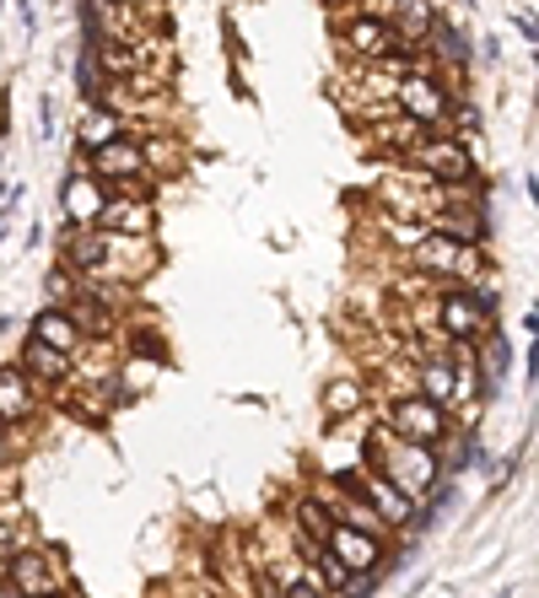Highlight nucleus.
Instances as JSON below:
<instances>
[{
    "mask_svg": "<svg viewBox=\"0 0 539 598\" xmlns=\"http://www.w3.org/2000/svg\"><path fill=\"white\" fill-rule=\"evenodd\" d=\"M362 469H372V474H383L389 485H400L410 502H426V496L448 480L437 448L404 442V437H394L383 421H372V432H362Z\"/></svg>",
    "mask_w": 539,
    "mask_h": 598,
    "instance_id": "obj_3",
    "label": "nucleus"
},
{
    "mask_svg": "<svg viewBox=\"0 0 539 598\" xmlns=\"http://www.w3.org/2000/svg\"><path fill=\"white\" fill-rule=\"evenodd\" d=\"M0 11H5V0H0Z\"/></svg>",
    "mask_w": 539,
    "mask_h": 598,
    "instance_id": "obj_29",
    "label": "nucleus"
},
{
    "mask_svg": "<svg viewBox=\"0 0 539 598\" xmlns=\"http://www.w3.org/2000/svg\"><path fill=\"white\" fill-rule=\"evenodd\" d=\"M38 415H44V389L16 361H0V426L5 432H33Z\"/></svg>",
    "mask_w": 539,
    "mask_h": 598,
    "instance_id": "obj_8",
    "label": "nucleus"
},
{
    "mask_svg": "<svg viewBox=\"0 0 539 598\" xmlns=\"http://www.w3.org/2000/svg\"><path fill=\"white\" fill-rule=\"evenodd\" d=\"M49 598H76V588H66V594H49Z\"/></svg>",
    "mask_w": 539,
    "mask_h": 598,
    "instance_id": "obj_28",
    "label": "nucleus"
},
{
    "mask_svg": "<svg viewBox=\"0 0 539 598\" xmlns=\"http://www.w3.org/2000/svg\"><path fill=\"white\" fill-rule=\"evenodd\" d=\"M103 199H108V189H103V184L87 173V162L76 157V168L60 179V216H66V227H98Z\"/></svg>",
    "mask_w": 539,
    "mask_h": 598,
    "instance_id": "obj_11",
    "label": "nucleus"
},
{
    "mask_svg": "<svg viewBox=\"0 0 539 598\" xmlns=\"http://www.w3.org/2000/svg\"><path fill=\"white\" fill-rule=\"evenodd\" d=\"M0 598H22V594H16V588H11V583H5V577H0Z\"/></svg>",
    "mask_w": 539,
    "mask_h": 598,
    "instance_id": "obj_27",
    "label": "nucleus"
},
{
    "mask_svg": "<svg viewBox=\"0 0 539 598\" xmlns=\"http://www.w3.org/2000/svg\"><path fill=\"white\" fill-rule=\"evenodd\" d=\"M66 313L76 319V330L87 334V340H108V345H114L119 330H125V313L108 308V302H98L92 291H76V297L66 302Z\"/></svg>",
    "mask_w": 539,
    "mask_h": 598,
    "instance_id": "obj_14",
    "label": "nucleus"
},
{
    "mask_svg": "<svg viewBox=\"0 0 539 598\" xmlns=\"http://www.w3.org/2000/svg\"><path fill=\"white\" fill-rule=\"evenodd\" d=\"M38 135H44V140L55 135V103H49V97H38Z\"/></svg>",
    "mask_w": 539,
    "mask_h": 598,
    "instance_id": "obj_22",
    "label": "nucleus"
},
{
    "mask_svg": "<svg viewBox=\"0 0 539 598\" xmlns=\"http://www.w3.org/2000/svg\"><path fill=\"white\" fill-rule=\"evenodd\" d=\"M22 544H33V529H27L22 507H16L11 496H0V561H5L11 550H22Z\"/></svg>",
    "mask_w": 539,
    "mask_h": 598,
    "instance_id": "obj_18",
    "label": "nucleus"
},
{
    "mask_svg": "<svg viewBox=\"0 0 539 598\" xmlns=\"http://www.w3.org/2000/svg\"><path fill=\"white\" fill-rule=\"evenodd\" d=\"M16 367L44 389V394H60V389H70L76 383V356H66V350H55V345H44V340H22L16 345Z\"/></svg>",
    "mask_w": 539,
    "mask_h": 598,
    "instance_id": "obj_10",
    "label": "nucleus"
},
{
    "mask_svg": "<svg viewBox=\"0 0 539 598\" xmlns=\"http://www.w3.org/2000/svg\"><path fill=\"white\" fill-rule=\"evenodd\" d=\"M513 22H518V38H524V44H535V22H529V16H518V11H513Z\"/></svg>",
    "mask_w": 539,
    "mask_h": 598,
    "instance_id": "obj_24",
    "label": "nucleus"
},
{
    "mask_svg": "<svg viewBox=\"0 0 539 598\" xmlns=\"http://www.w3.org/2000/svg\"><path fill=\"white\" fill-rule=\"evenodd\" d=\"M400 265L410 275H421L426 286H448V280H480L485 269V249L465 243V238H448V232H432L421 221L404 227V254Z\"/></svg>",
    "mask_w": 539,
    "mask_h": 598,
    "instance_id": "obj_4",
    "label": "nucleus"
},
{
    "mask_svg": "<svg viewBox=\"0 0 539 598\" xmlns=\"http://www.w3.org/2000/svg\"><path fill=\"white\" fill-rule=\"evenodd\" d=\"M76 291H81V275H76L70 265H60V260H55V265L44 269V302H49V308H66Z\"/></svg>",
    "mask_w": 539,
    "mask_h": 598,
    "instance_id": "obj_19",
    "label": "nucleus"
},
{
    "mask_svg": "<svg viewBox=\"0 0 539 598\" xmlns=\"http://www.w3.org/2000/svg\"><path fill=\"white\" fill-rule=\"evenodd\" d=\"M190 598H221V594H216V588L205 583V588H195V594H190Z\"/></svg>",
    "mask_w": 539,
    "mask_h": 598,
    "instance_id": "obj_26",
    "label": "nucleus"
},
{
    "mask_svg": "<svg viewBox=\"0 0 539 598\" xmlns=\"http://www.w3.org/2000/svg\"><path fill=\"white\" fill-rule=\"evenodd\" d=\"M16 453H22V432L0 426V469H16Z\"/></svg>",
    "mask_w": 539,
    "mask_h": 598,
    "instance_id": "obj_20",
    "label": "nucleus"
},
{
    "mask_svg": "<svg viewBox=\"0 0 539 598\" xmlns=\"http://www.w3.org/2000/svg\"><path fill=\"white\" fill-rule=\"evenodd\" d=\"M335 529V513H330V502L319 496V491H302L297 502H291V518H286V533H291V550L302 555V550H313V544H324Z\"/></svg>",
    "mask_w": 539,
    "mask_h": 598,
    "instance_id": "obj_13",
    "label": "nucleus"
},
{
    "mask_svg": "<svg viewBox=\"0 0 539 598\" xmlns=\"http://www.w3.org/2000/svg\"><path fill=\"white\" fill-rule=\"evenodd\" d=\"M372 404V389L362 383V378H335L330 389H324V415L330 421H345V415H362Z\"/></svg>",
    "mask_w": 539,
    "mask_h": 598,
    "instance_id": "obj_17",
    "label": "nucleus"
},
{
    "mask_svg": "<svg viewBox=\"0 0 539 598\" xmlns=\"http://www.w3.org/2000/svg\"><path fill=\"white\" fill-rule=\"evenodd\" d=\"M421 330L443 334L448 345L474 350L485 334L496 330V291L474 286V280H448V286H426L421 302Z\"/></svg>",
    "mask_w": 539,
    "mask_h": 598,
    "instance_id": "obj_2",
    "label": "nucleus"
},
{
    "mask_svg": "<svg viewBox=\"0 0 539 598\" xmlns=\"http://www.w3.org/2000/svg\"><path fill=\"white\" fill-rule=\"evenodd\" d=\"M60 265L92 280H114V286H146L157 275V238H119L103 227H66L60 232Z\"/></svg>",
    "mask_w": 539,
    "mask_h": 598,
    "instance_id": "obj_1",
    "label": "nucleus"
},
{
    "mask_svg": "<svg viewBox=\"0 0 539 598\" xmlns=\"http://www.w3.org/2000/svg\"><path fill=\"white\" fill-rule=\"evenodd\" d=\"M330 555H335L345 572H356V577H378V566H383V533L378 529H356V524H340L330 529Z\"/></svg>",
    "mask_w": 539,
    "mask_h": 598,
    "instance_id": "obj_9",
    "label": "nucleus"
},
{
    "mask_svg": "<svg viewBox=\"0 0 539 598\" xmlns=\"http://www.w3.org/2000/svg\"><path fill=\"white\" fill-rule=\"evenodd\" d=\"M400 168L404 179L415 184H474V151L465 135H448V130H426L415 146H404L400 157H389Z\"/></svg>",
    "mask_w": 539,
    "mask_h": 598,
    "instance_id": "obj_5",
    "label": "nucleus"
},
{
    "mask_svg": "<svg viewBox=\"0 0 539 598\" xmlns=\"http://www.w3.org/2000/svg\"><path fill=\"white\" fill-rule=\"evenodd\" d=\"M356 11H362V16H383V22H389L394 0H356Z\"/></svg>",
    "mask_w": 539,
    "mask_h": 598,
    "instance_id": "obj_23",
    "label": "nucleus"
},
{
    "mask_svg": "<svg viewBox=\"0 0 539 598\" xmlns=\"http://www.w3.org/2000/svg\"><path fill=\"white\" fill-rule=\"evenodd\" d=\"M5 583L22 598H49V594H66L70 588V572H66V561H60V550L22 544V550L5 555Z\"/></svg>",
    "mask_w": 539,
    "mask_h": 598,
    "instance_id": "obj_7",
    "label": "nucleus"
},
{
    "mask_svg": "<svg viewBox=\"0 0 539 598\" xmlns=\"http://www.w3.org/2000/svg\"><path fill=\"white\" fill-rule=\"evenodd\" d=\"M27 334L44 340V345H55V350H66V356H81V350H87V334L76 330V319H70L66 308H49V302L27 319Z\"/></svg>",
    "mask_w": 539,
    "mask_h": 598,
    "instance_id": "obj_15",
    "label": "nucleus"
},
{
    "mask_svg": "<svg viewBox=\"0 0 539 598\" xmlns=\"http://www.w3.org/2000/svg\"><path fill=\"white\" fill-rule=\"evenodd\" d=\"M108 5H130V11H140V5H162V0H108Z\"/></svg>",
    "mask_w": 539,
    "mask_h": 598,
    "instance_id": "obj_25",
    "label": "nucleus"
},
{
    "mask_svg": "<svg viewBox=\"0 0 539 598\" xmlns=\"http://www.w3.org/2000/svg\"><path fill=\"white\" fill-rule=\"evenodd\" d=\"M221 33H227V49H232V60L243 66V60H249V44H243V33H238V22H232V16H221Z\"/></svg>",
    "mask_w": 539,
    "mask_h": 598,
    "instance_id": "obj_21",
    "label": "nucleus"
},
{
    "mask_svg": "<svg viewBox=\"0 0 539 598\" xmlns=\"http://www.w3.org/2000/svg\"><path fill=\"white\" fill-rule=\"evenodd\" d=\"M98 227L103 232H119V238H157V199L108 195L103 210H98Z\"/></svg>",
    "mask_w": 539,
    "mask_h": 598,
    "instance_id": "obj_12",
    "label": "nucleus"
},
{
    "mask_svg": "<svg viewBox=\"0 0 539 598\" xmlns=\"http://www.w3.org/2000/svg\"><path fill=\"white\" fill-rule=\"evenodd\" d=\"M114 135H125V119H119V114H108V108H81V119H76V157L108 146Z\"/></svg>",
    "mask_w": 539,
    "mask_h": 598,
    "instance_id": "obj_16",
    "label": "nucleus"
},
{
    "mask_svg": "<svg viewBox=\"0 0 539 598\" xmlns=\"http://www.w3.org/2000/svg\"><path fill=\"white\" fill-rule=\"evenodd\" d=\"M378 421L404 437V442H421V448H448V437L459 432V415L454 410H443V404H432L426 394H383L378 399Z\"/></svg>",
    "mask_w": 539,
    "mask_h": 598,
    "instance_id": "obj_6",
    "label": "nucleus"
}]
</instances>
